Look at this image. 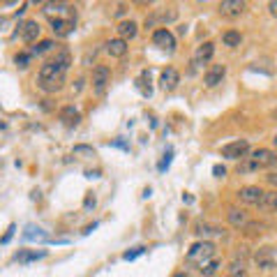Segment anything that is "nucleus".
Here are the masks:
<instances>
[{"mask_svg":"<svg viewBox=\"0 0 277 277\" xmlns=\"http://www.w3.org/2000/svg\"><path fill=\"white\" fill-rule=\"evenodd\" d=\"M69 65H72V55H69V51H65V49L58 51L53 60H49V63H44L39 67V74H37V86H39L44 92L60 90Z\"/></svg>","mask_w":277,"mask_h":277,"instance_id":"f257e3e1","label":"nucleus"},{"mask_svg":"<svg viewBox=\"0 0 277 277\" xmlns=\"http://www.w3.org/2000/svg\"><path fill=\"white\" fill-rule=\"evenodd\" d=\"M272 166H277V152L268 148H256V150H249L247 157H243V162L238 164V173H252V171L272 169Z\"/></svg>","mask_w":277,"mask_h":277,"instance_id":"f03ea898","label":"nucleus"},{"mask_svg":"<svg viewBox=\"0 0 277 277\" xmlns=\"http://www.w3.org/2000/svg\"><path fill=\"white\" fill-rule=\"evenodd\" d=\"M215 254H217V247H215L212 240H199V243H194L192 247H189L185 261L192 263V266H196V268H201V266H206L208 261L217 259Z\"/></svg>","mask_w":277,"mask_h":277,"instance_id":"7ed1b4c3","label":"nucleus"},{"mask_svg":"<svg viewBox=\"0 0 277 277\" xmlns=\"http://www.w3.org/2000/svg\"><path fill=\"white\" fill-rule=\"evenodd\" d=\"M254 263H256L263 272L275 270L277 268V247H272V245L259 247L256 252H254Z\"/></svg>","mask_w":277,"mask_h":277,"instance_id":"20e7f679","label":"nucleus"},{"mask_svg":"<svg viewBox=\"0 0 277 277\" xmlns=\"http://www.w3.org/2000/svg\"><path fill=\"white\" fill-rule=\"evenodd\" d=\"M109 83H111V69L106 65H97L92 69V90H95V95H100V97L104 95Z\"/></svg>","mask_w":277,"mask_h":277,"instance_id":"39448f33","label":"nucleus"},{"mask_svg":"<svg viewBox=\"0 0 277 277\" xmlns=\"http://www.w3.org/2000/svg\"><path fill=\"white\" fill-rule=\"evenodd\" d=\"M247 155H249V143L245 138H238V141L222 146V157H226V160H243Z\"/></svg>","mask_w":277,"mask_h":277,"instance_id":"423d86ee","label":"nucleus"},{"mask_svg":"<svg viewBox=\"0 0 277 277\" xmlns=\"http://www.w3.org/2000/svg\"><path fill=\"white\" fill-rule=\"evenodd\" d=\"M152 44L157 46V49L162 51H175V37L173 32L169 30V28H157L155 32H152Z\"/></svg>","mask_w":277,"mask_h":277,"instance_id":"0eeeda50","label":"nucleus"},{"mask_svg":"<svg viewBox=\"0 0 277 277\" xmlns=\"http://www.w3.org/2000/svg\"><path fill=\"white\" fill-rule=\"evenodd\" d=\"M263 189L261 187H256V185H247V187H240L238 189V201L240 203H247V206H259L261 203V199H263Z\"/></svg>","mask_w":277,"mask_h":277,"instance_id":"6e6552de","label":"nucleus"},{"mask_svg":"<svg viewBox=\"0 0 277 277\" xmlns=\"http://www.w3.org/2000/svg\"><path fill=\"white\" fill-rule=\"evenodd\" d=\"M245 9H247V3H243V0H222L220 3V14L226 18L240 16V14H245Z\"/></svg>","mask_w":277,"mask_h":277,"instance_id":"1a4fd4ad","label":"nucleus"},{"mask_svg":"<svg viewBox=\"0 0 277 277\" xmlns=\"http://www.w3.org/2000/svg\"><path fill=\"white\" fill-rule=\"evenodd\" d=\"M16 37H21L26 44H32V42H37V37H39V23L37 21H23L21 26H18L16 30Z\"/></svg>","mask_w":277,"mask_h":277,"instance_id":"9d476101","label":"nucleus"},{"mask_svg":"<svg viewBox=\"0 0 277 277\" xmlns=\"http://www.w3.org/2000/svg\"><path fill=\"white\" fill-rule=\"evenodd\" d=\"M180 83V74H178V69H173V67H166L164 72L160 74V88L164 92H171V90H175V86Z\"/></svg>","mask_w":277,"mask_h":277,"instance_id":"9b49d317","label":"nucleus"},{"mask_svg":"<svg viewBox=\"0 0 277 277\" xmlns=\"http://www.w3.org/2000/svg\"><path fill=\"white\" fill-rule=\"evenodd\" d=\"M224 76H226V67H224V65H210L208 72L203 74V83H206L208 88H215V86H220Z\"/></svg>","mask_w":277,"mask_h":277,"instance_id":"f8f14e48","label":"nucleus"},{"mask_svg":"<svg viewBox=\"0 0 277 277\" xmlns=\"http://www.w3.org/2000/svg\"><path fill=\"white\" fill-rule=\"evenodd\" d=\"M58 118H60V123L67 125V127H76L78 120H81V113H78V109L74 104H67V106H63V109H60Z\"/></svg>","mask_w":277,"mask_h":277,"instance_id":"ddd939ff","label":"nucleus"},{"mask_svg":"<svg viewBox=\"0 0 277 277\" xmlns=\"http://www.w3.org/2000/svg\"><path fill=\"white\" fill-rule=\"evenodd\" d=\"M238 249H240V252H235L233 259H231V263H229V277L245 275V259H247V254L243 252L245 247H238Z\"/></svg>","mask_w":277,"mask_h":277,"instance_id":"4468645a","label":"nucleus"},{"mask_svg":"<svg viewBox=\"0 0 277 277\" xmlns=\"http://www.w3.org/2000/svg\"><path fill=\"white\" fill-rule=\"evenodd\" d=\"M212 55H215V44H212V42H203V44L196 49V53H194V65L210 63Z\"/></svg>","mask_w":277,"mask_h":277,"instance_id":"2eb2a0df","label":"nucleus"},{"mask_svg":"<svg viewBox=\"0 0 277 277\" xmlns=\"http://www.w3.org/2000/svg\"><path fill=\"white\" fill-rule=\"evenodd\" d=\"M51 30L55 32L58 37H67L69 32L74 30V21L72 18H51Z\"/></svg>","mask_w":277,"mask_h":277,"instance_id":"dca6fc26","label":"nucleus"},{"mask_svg":"<svg viewBox=\"0 0 277 277\" xmlns=\"http://www.w3.org/2000/svg\"><path fill=\"white\" fill-rule=\"evenodd\" d=\"M127 42L120 39V37H115V39H109L106 42V53L111 55V58H123L125 53H127Z\"/></svg>","mask_w":277,"mask_h":277,"instance_id":"f3484780","label":"nucleus"},{"mask_svg":"<svg viewBox=\"0 0 277 277\" xmlns=\"http://www.w3.org/2000/svg\"><path fill=\"white\" fill-rule=\"evenodd\" d=\"M118 37L120 39H132V37H136V32H138V26H136V21H132V18H127V21H120L118 23Z\"/></svg>","mask_w":277,"mask_h":277,"instance_id":"a211bd4d","label":"nucleus"},{"mask_svg":"<svg viewBox=\"0 0 277 277\" xmlns=\"http://www.w3.org/2000/svg\"><path fill=\"white\" fill-rule=\"evenodd\" d=\"M46 254H49L46 249H21L14 259H16L18 263H30V261H37V259H44Z\"/></svg>","mask_w":277,"mask_h":277,"instance_id":"6ab92c4d","label":"nucleus"},{"mask_svg":"<svg viewBox=\"0 0 277 277\" xmlns=\"http://www.w3.org/2000/svg\"><path fill=\"white\" fill-rule=\"evenodd\" d=\"M247 212L240 210V208H229V224L235 226V229H243V226H247Z\"/></svg>","mask_w":277,"mask_h":277,"instance_id":"aec40b11","label":"nucleus"},{"mask_svg":"<svg viewBox=\"0 0 277 277\" xmlns=\"http://www.w3.org/2000/svg\"><path fill=\"white\" fill-rule=\"evenodd\" d=\"M259 210H277V189H270V192L263 194L261 203H259Z\"/></svg>","mask_w":277,"mask_h":277,"instance_id":"412c9836","label":"nucleus"},{"mask_svg":"<svg viewBox=\"0 0 277 277\" xmlns=\"http://www.w3.org/2000/svg\"><path fill=\"white\" fill-rule=\"evenodd\" d=\"M222 42H224V46H229V49H235V46L243 44V35H240L238 30H226L224 35H222Z\"/></svg>","mask_w":277,"mask_h":277,"instance_id":"4be33fe9","label":"nucleus"},{"mask_svg":"<svg viewBox=\"0 0 277 277\" xmlns=\"http://www.w3.org/2000/svg\"><path fill=\"white\" fill-rule=\"evenodd\" d=\"M136 88L143 92V97H150V95H152V88H150V72H141V76L136 78Z\"/></svg>","mask_w":277,"mask_h":277,"instance_id":"5701e85b","label":"nucleus"},{"mask_svg":"<svg viewBox=\"0 0 277 277\" xmlns=\"http://www.w3.org/2000/svg\"><path fill=\"white\" fill-rule=\"evenodd\" d=\"M53 46H55L53 39H42V42H37V46H32L30 53L32 55H42V53H46V51H51Z\"/></svg>","mask_w":277,"mask_h":277,"instance_id":"b1692460","label":"nucleus"},{"mask_svg":"<svg viewBox=\"0 0 277 277\" xmlns=\"http://www.w3.org/2000/svg\"><path fill=\"white\" fill-rule=\"evenodd\" d=\"M217 268H220V259H212V261H208L206 266L199 268V272H201V277H212L217 272Z\"/></svg>","mask_w":277,"mask_h":277,"instance_id":"393cba45","label":"nucleus"},{"mask_svg":"<svg viewBox=\"0 0 277 277\" xmlns=\"http://www.w3.org/2000/svg\"><path fill=\"white\" fill-rule=\"evenodd\" d=\"M196 233L199 235H222L224 229H220V226H215V224H201L196 229Z\"/></svg>","mask_w":277,"mask_h":277,"instance_id":"a878e982","label":"nucleus"},{"mask_svg":"<svg viewBox=\"0 0 277 277\" xmlns=\"http://www.w3.org/2000/svg\"><path fill=\"white\" fill-rule=\"evenodd\" d=\"M155 16H157V21H160V23H171V21H175V18H178V12H175V9H169V12L155 14Z\"/></svg>","mask_w":277,"mask_h":277,"instance_id":"bb28decb","label":"nucleus"},{"mask_svg":"<svg viewBox=\"0 0 277 277\" xmlns=\"http://www.w3.org/2000/svg\"><path fill=\"white\" fill-rule=\"evenodd\" d=\"M30 60H32V53H18L16 58H14V63H16V67L26 69L28 65H30Z\"/></svg>","mask_w":277,"mask_h":277,"instance_id":"cd10ccee","label":"nucleus"},{"mask_svg":"<svg viewBox=\"0 0 277 277\" xmlns=\"http://www.w3.org/2000/svg\"><path fill=\"white\" fill-rule=\"evenodd\" d=\"M74 155H83V157H95V148H92V146H74Z\"/></svg>","mask_w":277,"mask_h":277,"instance_id":"c85d7f7f","label":"nucleus"},{"mask_svg":"<svg viewBox=\"0 0 277 277\" xmlns=\"http://www.w3.org/2000/svg\"><path fill=\"white\" fill-rule=\"evenodd\" d=\"M171 160H173V150L169 148V150L164 152V157H162V162L157 164V169H160V171H166V169H169V164H171Z\"/></svg>","mask_w":277,"mask_h":277,"instance_id":"c756f323","label":"nucleus"},{"mask_svg":"<svg viewBox=\"0 0 277 277\" xmlns=\"http://www.w3.org/2000/svg\"><path fill=\"white\" fill-rule=\"evenodd\" d=\"M143 252H146V247H134V249H129V252H125L123 259H125V261H134V259L141 256Z\"/></svg>","mask_w":277,"mask_h":277,"instance_id":"7c9ffc66","label":"nucleus"},{"mask_svg":"<svg viewBox=\"0 0 277 277\" xmlns=\"http://www.w3.org/2000/svg\"><path fill=\"white\" fill-rule=\"evenodd\" d=\"M23 238H26V240H32V238H44V233H42V229H35V226H28V231L23 233Z\"/></svg>","mask_w":277,"mask_h":277,"instance_id":"2f4dec72","label":"nucleus"},{"mask_svg":"<svg viewBox=\"0 0 277 277\" xmlns=\"http://www.w3.org/2000/svg\"><path fill=\"white\" fill-rule=\"evenodd\" d=\"M14 231H16V226H14V224H9L7 233H5V235H3V238H0V245H7V243H9V240H12V238H14Z\"/></svg>","mask_w":277,"mask_h":277,"instance_id":"473e14b6","label":"nucleus"},{"mask_svg":"<svg viewBox=\"0 0 277 277\" xmlns=\"http://www.w3.org/2000/svg\"><path fill=\"white\" fill-rule=\"evenodd\" d=\"M212 175H215V178H224V175H226V169H224L222 164H215V166H212Z\"/></svg>","mask_w":277,"mask_h":277,"instance_id":"72a5a7b5","label":"nucleus"},{"mask_svg":"<svg viewBox=\"0 0 277 277\" xmlns=\"http://www.w3.org/2000/svg\"><path fill=\"white\" fill-rule=\"evenodd\" d=\"M266 180H268L270 185H275V187H277V173H275V171H272V173H268V175H266Z\"/></svg>","mask_w":277,"mask_h":277,"instance_id":"f704fd0d","label":"nucleus"},{"mask_svg":"<svg viewBox=\"0 0 277 277\" xmlns=\"http://www.w3.org/2000/svg\"><path fill=\"white\" fill-rule=\"evenodd\" d=\"M83 206H86V208H92V206H95V196H92V194H88V196H86V203H83Z\"/></svg>","mask_w":277,"mask_h":277,"instance_id":"c9c22d12","label":"nucleus"},{"mask_svg":"<svg viewBox=\"0 0 277 277\" xmlns=\"http://www.w3.org/2000/svg\"><path fill=\"white\" fill-rule=\"evenodd\" d=\"M268 9H270L272 16H277V0H272V3H268Z\"/></svg>","mask_w":277,"mask_h":277,"instance_id":"e433bc0d","label":"nucleus"},{"mask_svg":"<svg viewBox=\"0 0 277 277\" xmlns=\"http://www.w3.org/2000/svg\"><path fill=\"white\" fill-rule=\"evenodd\" d=\"M95 229H97V224H95V222H92V224H90V226H86V229H83V235L92 233V231H95Z\"/></svg>","mask_w":277,"mask_h":277,"instance_id":"4c0bfd02","label":"nucleus"},{"mask_svg":"<svg viewBox=\"0 0 277 277\" xmlns=\"http://www.w3.org/2000/svg\"><path fill=\"white\" fill-rule=\"evenodd\" d=\"M88 178H100V171H86Z\"/></svg>","mask_w":277,"mask_h":277,"instance_id":"58836bf2","label":"nucleus"},{"mask_svg":"<svg viewBox=\"0 0 277 277\" xmlns=\"http://www.w3.org/2000/svg\"><path fill=\"white\" fill-rule=\"evenodd\" d=\"M171 277H189V275H187V272H183V270H178V272H173Z\"/></svg>","mask_w":277,"mask_h":277,"instance_id":"ea45409f","label":"nucleus"},{"mask_svg":"<svg viewBox=\"0 0 277 277\" xmlns=\"http://www.w3.org/2000/svg\"><path fill=\"white\" fill-rule=\"evenodd\" d=\"M272 143H275V148H277V134H275V136H272Z\"/></svg>","mask_w":277,"mask_h":277,"instance_id":"a19ab883","label":"nucleus"},{"mask_svg":"<svg viewBox=\"0 0 277 277\" xmlns=\"http://www.w3.org/2000/svg\"><path fill=\"white\" fill-rule=\"evenodd\" d=\"M5 127V123H3V120H0V129H3Z\"/></svg>","mask_w":277,"mask_h":277,"instance_id":"79ce46f5","label":"nucleus"}]
</instances>
